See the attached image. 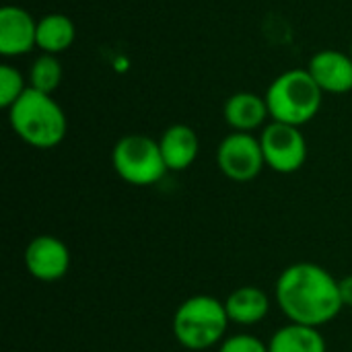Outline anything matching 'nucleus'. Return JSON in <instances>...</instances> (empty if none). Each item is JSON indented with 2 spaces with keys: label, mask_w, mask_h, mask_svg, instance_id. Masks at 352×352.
I'll list each match as a JSON object with an SVG mask.
<instances>
[{
  "label": "nucleus",
  "mask_w": 352,
  "mask_h": 352,
  "mask_svg": "<svg viewBox=\"0 0 352 352\" xmlns=\"http://www.w3.org/2000/svg\"><path fill=\"white\" fill-rule=\"evenodd\" d=\"M229 324L225 301L212 295H194L175 309L171 330L184 349L208 351L227 338Z\"/></svg>",
  "instance_id": "nucleus-3"
},
{
  "label": "nucleus",
  "mask_w": 352,
  "mask_h": 352,
  "mask_svg": "<svg viewBox=\"0 0 352 352\" xmlns=\"http://www.w3.org/2000/svg\"><path fill=\"white\" fill-rule=\"evenodd\" d=\"M264 99L272 122L301 128L318 116L324 91L307 68H293L278 74L270 82Z\"/></svg>",
  "instance_id": "nucleus-4"
},
{
  "label": "nucleus",
  "mask_w": 352,
  "mask_h": 352,
  "mask_svg": "<svg viewBox=\"0 0 352 352\" xmlns=\"http://www.w3.org/2000/svg\"><path fill=\"white\" fill-rule=\"evenodd\" d=\"M225 309L231 324L256 326L270 314V297L260 287H239L225 299Z\"/></svg>",
  "instance_id": "nucleus-13"
},
{
  "label": "nucleus",
  "mask_w": 352,
  "mask_h": 352,
  "mask_svg": "<svg viewBox=\"0 0 352 352\" xmlns=\"http://www.w3.org/2000/svg\"><path fill=\"white\" fill-rule=\"evenodd\" d=\"M76 37L74 23L60 12L45 14L37 21V47L43 54L58 56L66 52Z\"/></svg>",
  "instance_id": "nucleus-15"
},
{
  "label": "nucleus",
  "mask_w": 352,
  "mask_h": 352,
  "mask_svg": "<svg viewBox=\"0 0 352 352\" xmlns=\"http://www.w3.org/2000/svg\"><path fill=\"white\" fill-rule=\"evenodd\" d=\"M264 153L266 167L276 173H295L305 165L307 159V140L301 128L280 122H270L264 126L258 136Z\"/></svg>",
  "instance_id": "nucleus-6"
},
{
  "label": "nucleus",
  "mask_w": 352,
  "mask_h": 352,
  "mask_svg": "<svg viewBox=\"0 0 352 352\" xmlns=\"http://www.w3.org/2000/svg\"><path fill=\"white\" fill-rule=\"evenodd\" d=\"M309 74L324 93L342 95L352 91V56L340 50H322L307 64Z\"/></svg>",
  "instance_id": "nucleus-10"
},
{
  "label": "nucleus",
  "mask_w": 352,
  "mask_h": 352,
  "mask_svg": "<svg viewBox=\"0 0 352 352\" xmlns=\"http://www.w3.org/2000/svg\"><path fill=\"white\" fill-rule=\"evenodd\" d=\"M338 287H340V297H342L344 307H352V274L338 280Z\"/></svg>",
  "instance_id": "nucleus-19"
},
{
  "label": "nucleus",
  "mask_w": 352,
  "mask_h": 352,
  "mask_svg": "<svg viewBox=\"0 0 352 352\" xmlns=\"http://www.w3.org/2000/svg\"><path fill=\"white\" fill-rule=\"evenodd\" d=\"M113 171L130 186L146 188L159 184L169 171L159 140H153L144 134L122 136L111 151Z\"/></svg>",
  "instance_id": "nucleus-5"
},
{
  "label": "nucleus",
  "mask_w": 352,
  "mask_h": 352,
  "mask_svg": "<svg viewBox=\"0 0 352 352\" xmlns=\"http://www.w3.org/2000/svg\"><path fill=\"white\" fill-rule=\"evenodd\" d=\"M326 340L320 328L303 326V324H287L278 328L270 340L268 352H326Z\"/></svg>",
  "instance_id": "nucleus-14"
},
{
  "label": "nucleus",
  "mask_w": 352,
  "mask_h": 352,
  "mask_svg": "<svg viewBox=\"0 0 352 352\" xmlns=\"http://www.w3.org/2000/svg\"><path fill=\"white\" fill-rule=\"evenodd\" d=\"M62 82V64L52 54H41L29 68V87L52 95Z\"/></svg>",
  "instance_id": "nucleus-16"
},
{
  "label": "nucleus",
  "mask_w": 352,
  "mask_h": 352,
  "mask_svg": "<svg viewBox=\"0 0 352 352\" xmlns=\"http://www.w3.org/2000/svg\"><path fill=\"white\" fill-rule=\"evenodd\" d=\"M8 124L25 144L43 151L58 146L68 132V120L60 103L31 87L8 107Z\"/></svg>",
  "instance_id": "nucleus-2"
},
{
  "label": "nucleus",
  "mask_w": 352,
  "mask_h": 352,
  "mask_svg": "<svg viewBox=\"0 0 352 352\" xmlns=\"http://www.w3.org/2000/svg\"><path fill=\"white\" fill-rule=\"evenodd\" d=\"M37 47V21L21 6L6 4L0 8V54L16 58Z\"/></svg>",
  "instance_id": "nucleus-9"
},
{
  "label": "nucleus",
  "mask_w": 352,
  "mask_h": 352,
  "mask_svg": "<svg viewBox=\"0 0 352 352\" xmlns=\"http://www.w3.org/2000/svg\"><path fill=\"white\" fill-rule=\"evenodd\" d=\"M217 163L221 173L237 184L256 179L266 167L260 138L250 132L227 134L217 148Z\"/></svg>",
  "instance_id": "nucleus-7"
},
{
  "label": "nucleus",
  "mask_w": 352,
  "mask_h": 352,
  "mask_svg": "<svg viewBox=\"0 0 352 352\" xmlns=\"http://www.w3.org/2000/svg\"><path fill=\"white\" fill-rule=\"evenodd\" d=\"M351 56H352V43H351Z\"/></svg>",
  "instance_id": "nucleus-20"
},
{
  "label": "nucleus",
  "mask_w": 352,
  "mask_h": 352,
  "mask_svg": "<svg viewBox=\"0 0 352 352\" xmlns=\"http://www.w3.org/2000/svg\"><path fill=\"white\" fill-rule=\"evenodd\" d=\"M274 299L291 324L322 328L344 309L338 280L320 264L287 266L274 285Z\"/></svg>",
  "instance_id": "nucleus-1"
},
{
  "label": "nucleus",
  "mask_w": 352,
  "mask_h": 352,
  "mask_svg": "<svg viewBox=\"0 0 352 352\" xmlns=\"http://www.w3.org/2000/svg\"><path fill=\"white\" fill-rule=\"evenodd\" d=\"M219 352H268V342L252 334H233L219 344Z\"/></svg>",
  "instance_id": "nucleus-18"
},
{
  "label": "nucleus",
  "mask_w": 352,
  "mask_h": 352,
  "mask_svg": "<svg viewBox=\"0 0 352 352\" xmlns=\"http://www.w3.org/2000/svg\"><path fill=\"white\" fill-rule=\"evenodd\" d=\"M223 118L233 132H254L270 118L266 99L252 91H239L225 101Z\"/></svg>",
  "instance_id": "nucleus-12"
},
{
  "label": "nucleus",
  "mask_w": 352,
  "mask_h": 352,
  "mask_svg": "<svg viewBox=\"0 0 352 352\" xmlns=\"http://www.w3.org/2000/svg\"><path fill=\"white\" fill-rule=\"evenodd\" d=\"M159 146L169 171H186L198 159L200 138L194 128L186 124H173L161 134Z\"/></svg>",
  "instance_id": "nucleus-11"
},
{
  "label": "nucleus",
  "mask_w": 352,
  "mask_h": 352,
  "mask_svg": "<svg viewBox=\"0 0 352 352\" xmlns=\"http://www.w3.org/2000/svg\"><path fill=\"white\" fill-rule=\"evenodd\" d=\"M29 87L25 85V76L10 64L0 66V105L8 109Z\"/></svg>",
  "instance_id": "nucleus-17"
},
{
  "label": "nucleus",
  "mask_w": 352,
  "mask_h": 352,
  "mask_svg": "<svg viewBox=\"0 0 352 352\" xmlns=\"http://www.w3.org/2000/svg\"><path fill=\"white\" fill-rule=\"evenodd\" d=\"M25 268L41 283H56L70 270V250L54 235H37L25 248Z\"/></svg>",
  "instance_id": "nucleus-8"
}]
</instances>
